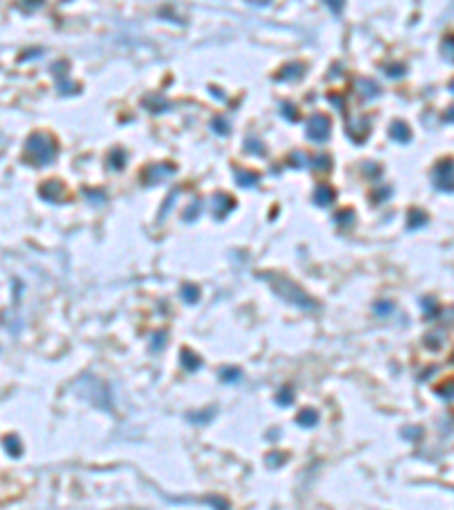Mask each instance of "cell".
Wrapping results in <instances>:
<instances>
[{
    "label": "cell",
    "instance_id": "obj_37",
    "mask_svg": "<svg viewBox=\"0 0 454 510\" xmlns=\"http://www.w3.org/2000/svg\"><path fill=\"white\" fill-rule=\"evenodd\" d=\"M330 102H332V104H336V107H340V109H343V98H340V95H334V93H330Z\"/></svg>",
    "mask_w": 454,
    "mask_h": 510
},
{
    "label": "cell",
    "instance_id": "obj_25",
    "mask_svg": "<svg viewBox=\"0 0 454 510\" xmlns=\"http://www.w3.org/2000/svg\"><path fill=\"white\" fill-rule=\"evenodd\" d=\"M200 206H202V202H198V200H196V202H193V204L186 209V211H184L182 218H184L186 222H193V220L198 218V213H200Z\"/></svg>",
    "mask_w": 454,
    "mask_h": 510
},
{
    "label": "cell",
    "instance_id": "obj_9",
    "mask_svg": "<svg viewBox=\"0 0 454 510\" xmlns=\"http://www.w3.org/2000/svg\"><path fill=\"white\" fill-rule=\"evenodd\" d=\"M388 136L398 143H409L411 141V127L404 120H393L388 125Z\"/></svg>",
    "mask_w": 454,
    "mask_h": 510
},
{
    "label": "cell",
    "instance_id": "obj_14",
    "mask_svg": "<svg viewBox=\"0 0 454 510\" xmlns=\"http://www.w3.org/2000/svg\"><path fill=\"white\" fill-rule=\"evenodd\" d=\"M354 129H350V138L354 143H364L366 141V136H368V132H370V120L368 118H361L359 120V125H352Z\"/></svg>",
    "mask_w": 454,
    "mask_h": 510
},
{
    "label": "cell",
    "instance_id": "obj_2",
    "mask_svg": "<svg viewBox=\"0 0 454 510\" xmlns=\"http://www.w3.org/2000/svg\"><path fill=\"white\" fill-rule=\"evenodd\" d=\"M268 279H270V284L275 286V290L280 293V297L288 299V302H293V304H298V306H304V309H314V299L306 297L293 281L284 279V277H268Z\"/></svg>",
    "mask_w": 454,
    "mask_h": 510
},
{
    "label": "cell",
    "instance_id": "obj_1",
    "mask_svg": "<svg viewBox=\"0 0 454 510\" xmlns=\"http://www.w3.org/2000/svg\"><path fill=\"white\" fill-rule=\"evenodd\" d=\"M54 157H57V145L48 134L34 132L25 141V161H30L32 166H48L54 161Z\"/></svg>",
    "mask_w": 454,
    "mask_h": 510
},
{
    "label": "cell",
    "instance_id": "obj_15",
    "mask_svg": "<svg viewBox=\"0 0 454 510\" xmlns=\"http://www.w3.org/2000/svg\"><path fill=\"white\" fill-rule=\"evenodd\" d=\"M427 225V213L422 211V209H409V213H406V227L409 229H418V227Z\"/></svg>",
    "mask_w": 454,
    "mask_h": 510
},
{
    "label": "cell",
    "instance_id": "obj_10",
    "mask_svg": "<svg viewBox=\"0 0 454 510\" xmlns=\"http://www.w3.org/2000/svg\"><path fill=\"white\" fill-rule=\"evenodd\" d=\"M234 179L238 186L252 188L259 184V172L257 170H243V168H234Z\"/></svg>",
    "mask_w": 454,
    "mask_h": 510
},
{
    "label": "cell",
    "instance_id": "obj_21",
    "mask_svg": "<svg viewBox=\"0 0 454 510\" xmlns=\"http://www.w3.org/2000/svg\"><path fill=\"white\" fill-rule=\"evenodd\" d=\"M280 111H282V116L286 118L288 123H296V120H300V113H298L296 104H291V102H282Z\"/></svg>",
    "mask_w": 454,
    "mask_h": 510
},
{
    "label": "cell",
    "instance_id": "obj_30",
    "mask_svg": "<svg viewBox=\"0 0 454 510\" xmlns=\"http://www.w3.org/2000/svg\"><path fill=\"white\" fill-rule=\"evenodd\" d=\"M314 163H316V168H320V170H330V168H332V159L327 157V154L316 157V159H314Z\"/></svg>",
    "mask_w": 454,
    "mask_h": 510
},
{
    "label": "cell",
    "instance_id": "obj_13",
    "mask_svg": "<svg viewBox=\"0 0 454 510\" xmlns=\"http://www.w3.org/2000/svg\"><path fill=\"white\" fill-rule=\"evenodd\" d=\"M125 161H128V152H125L123 147H114L112 152L107 154V166L112 168V170H123Z\"/></svg>",
    "mask_w": 454,
    "mask_h": 510
},
{
    "label": "cell",
    "instance_id": "obj_28",
    "mask_svg": "<svg viewBox=\"0 0 454 510\" xmlns=\"http://www.w3.org/2000/svg\"><path fill=\"white\" fill-rule=\"evenodd\" d=\"M436 393H438L440 397H445V399H452L454 397V381H448L445 386H438L436 388Z\"/></svg>",
    "mask_w": 454,
    "mask_h": 510
},
{
    "label": "cell",
    "instance_id": "obj_39",
    "mask_svg": "<svg viewBox=\"0 0 454 510\" xmlns=\"http://www.w3.org/2000/svg\"><path fill=\"white\" fill-rule=\"evenodd\" d=\"M32 54H41V50L36 48V50H30V52H23V57H20V59H34Z\"/></svg>",
    "mask_w": 454,
    "mask_h": 510
},
{
    "label": "cell",
    "instance_id": "obj_32",
    "mask_svg": "<svg viewBox=\"0 0 454 510\" xmlns=\"http://www.w3.org/2000/svg\"><path fill=\"white\" fill-rule=\"evenodd\" d=\"M364 172H366L368 177H380L382 168L377 166V163H364Z\"/></svg>",
    "mask_w": 454,
    "mask_h": 510
},
{
    "label": "cell",
    "instance_id": "obj_33",
    "mask_svg": "<svg viewBox=\"0 0 454 510\" xmlns=\"http://www.w3.org/2000/svg\"><path fill=\"white\" fill-rule=\"evenodd\" d=\"M84 195L91 197V202H94V204H102V202H104V195L100 191H89V188H86V191H84Z\"/></svg>",
    "mask_w": 454,
    "mask_h": 510
},
{
    "label": "cell",
    "instance_id": "obj_16",
    "mask_svg": "<svg viewBox=\"0 0 454 510\" xmlns=\"http://www.w3.org/2000/svg\"><path fill=\"white\" fill-rule=\"evenodd\" d=\"M298 424L300 427H316L318 424V413L314 411V408H304V411H300L298 413Z\"/></svg>",
    "mask_w": 454,
    "mask_h": 510
},
{
    "label": "cell",
    "instance_id": "obj_18",
    "mask_svg": "<svg viewBox=\"0 0 454 510\" xmlns=\"http://www.w3.org/2000/svg\"><path fill=\"white\" fill-rule=\"evenodd\" d=\"M334 220L338 227H348L356 220V213H354V209H340V211H336Z\"/></svg>",
    "mask_w": 454,
    "mask_h": 510
},
{
    "label": "cell",
    "instance_id": "obj_8",
    "mask_svg": "<svg viewBox=\"0 0 454 510\" xmlns=\"http://www.w3.org/2000/svg\"><path fill=\"white\" fill-rule=\"evenodd\" d=\"M302 75H304V64H300V61H291V64L282 66V68L277 70L275 77L284 79V82H296V79H300Z\"/></svg>",
    "mask_w": 454,
    "mask_h": 510
},
{
    "label": "cell",
    "instance_id": "obj_23",
    "mask_svg": "<svg viewBox=\"0 0 454 510\" xmlns=\"http://www.w3.org/2000/svg\"><path fill=\"white\" fill-rule=\"evenodd\" d=\"M5 449L10 452V456H20V452H23V447H20L18 438L16 436H7L5 438Z\"/></svg>",
    "mask_w": 454,
    "mask_h": 510
},
{
    "label": "cell",
    "instance_id": "obj_4",
    "mask_svg": "<svg viewBox=\"0 0 454 510\" xmlns=\"http://www.w3.org/2000/svg\"><path fill=\"white\" fill-rule=\"evenodd\" d=\"M432 179H434L436 188H440V191H454V161L452 159H443V161L436 163L434 172H432Z\"/></svg>",
    "mask_w": 454,
    "mask_h": 510
},
{
    "label": "cell",
    "instance_id": "obj_17",
    "mask_svg": "<svg viewBox=\"0 0 454 510\" xmlns=\"http://www.w3.org/2000/svg\"><path fill=\"white\" fill-rule=\"evenodd\" d=\"M180 361H182V365H184L186 370H198V368H200V358H198L188 347L182 349V354H180Z\"/></svg>",
    "mask_w": 454,
    "mask_h": 510
},
{
    "label": "cell",
    "instance_id": "obj_7",
    "mask_svg": "<svg viewBox=\"0 0 454 510\" xmlns=\"http://www.w3.org/2000/svg\"><path fill=\"white\" fill-rule=\"evenodd\" d=\"M39 195L44 197L46 202H52V204H60L64 200V184L57 182V179H50V182H44L39 186Z\"/></svg>",
    "mask_w": 454,
    "mask_h": 510
},
{
    "label": "cell",
    "instance_id": "obj_26",
    "mask_svg": "<svg viewBox=\"0 0 454 510\" xmlns=\"http://www.w3.org/2000/svg\"><path fill=\"white\" fill-rule=\"evenodd\" d=\"M388 195H390V186H382V188H375V191H372L370 200L375 202V204H382V202H384Z\"/></svg>",
    "mask_w": 454,
    "mask_h": 510
},
{
    "label": "cell",
    "instance_id": "obj_22",
    "mask_svg": "<svg viewBox=\"0 0 454 510\" xmlns=\"http://www.w3.org/2000/svg\"><path fill=\"white\" fill-rule=\"evenodd\" d=\"M212 129H214L216 134H220V136L230 134V123H227V118H222V116H214V118H212Z\"/></svg>",
    "mask_w": 454,
    "mask_h": 510
},
{
    "label": "cell",
    "instance_id": "obj_41",
    "mask_svg": "<svg viewBox=\"0 0 454 510\" xmlns=\"http://www.w3.org/2000/svg\"><path fill=\"white\" fill-rule=\"evenodd\" d=\"M450 88H452V91H454V82H452V84H450Z\"/></svg>",
    "mask_w": 454,
    "mask_h": 510
},
{
    "label": "cell",
    "instance_id": "obj_38",
    "mask_svg": "<svg viewBox=\"0 0 454 510\" xmlns=\"http://www.w3.org/2000/svg\"><path fill=\"white\" fill-rule=\"evenodd\" d=\"M443 120H445V123H454V107H452V109H448V111H445Z\"/></svg>",
    "mask_w": 454,
    "mask_h": 510
},
{
    "label": "cell",
    "instance_id": "obj_40",
    "mask_svg": "<svg viewBox=\"0 0 454 510\" xmlns=\"http://www.w3.org/2000/svg\"><path fill=\"white\" fill-rule=\"evenodd\" d=\"M330 7H332L334 11H340V9H343V5H340V2H330Z\"/></svg>",
    "mask_w": 454,
    "mask_h": 510
},
{
    "label": "cell",
    "instance_id": "obj_12",
    "mask_svg": "<svg viewBox=\"0 0 454 510\" xmlns=\"http://www.w3.org/2000/svg\"><path fill=\"white\" fill-rule=\"evenodd\" d=\"M354 86H356V91H359L361 98H366V100L380 95V86H377V82H372V79H368V77H359L354 82Z\"/></svg>",
    "mask_w": 454,
    "mask_h": 510
},
{
    "label": "cell",
    "instance_id": "obj_20",
    "mask_svg": "<svg viewBox=\"0 0 454 510\" xmlns=\"http://www.w3.org/2000/svg\"><path fill=\"white\" fill-rule=\"evenodd\" d=\"M144 104H146V107H150L152 111H157V113L159 111H166V107H168V102L162 98V95H154V98H152V95H148V98L144 100Z\"/></svg>",
    "mask_w": 454,
    "mask_h": 510
},
{
    "label": "cell",
    "instance_id": "obj_11",
    "mask_svg": "<svg viewBox=\"0 0 454 510\" xmlns=\"http://www.w3.org/2000/svg\"><path fill=\"white\" fill-rule=\"evenodd\" d=\"M336 200V191L330 186V184H318L316 191H314V202L320 206H330L332 202Z\"/></svg>",
    "mask_w": 454,
    "mask_h": 510
},
{
    "label": "cell",
    "instance_id": "obj_6",
    "mask_svg": "<svg viewBox=\"0 0 454 510\" xmlns=\"http://www.w3.org/2000/svg\"><path fill=\"white\" fill-rule=\"evenodd\" d=\"M234 206H236V202H234V197L230 195V193H214L212 200H209V209H212V216L216 218V220H222V218L227 216V213L232 211Z\"/></svg>",
    "mask_w": 454,
    "mask_h": 510
},
{
    "label": "cell",
    "instance_id": "obj_42",
    "mask_svg": "<svg viewBox=\"0 0 454 510\" xmlns=\"http://www.w3.org/2000/svg\"><path fill=\"white\" fill-rule=\"evenodd\" d=\"M452 361H454V356H452Z\"/></svg>",
    "mask_w": 454,
    "mask_h": 510
},
{
    "label": "cell",
    "instance_id": "obj_3",
    "mask_svg": "<svg viewBox=\"0 0 454 510\" xmlns=\"http://www.w3.org/2000/svg\"><path fill=\"white\" fill-rule=\"evenodd\" d=\"M332 134V120L327 113H314L306 120V136L314 143H325Z\"/></svg>",
    "mask_w": 454,
    "mask_h": 510
},
{
    "label": "cell",
    "instance_id": "obj_35",
    "mask_svg": "<svg viewBox=\"0 0 454 510\" xmlns=\"http://www.w3.org/2000/svg\"><path fill=\"white\" fill-rule=\"evenodd\" d=\"M60 88H62V91H66V93H68V91L73 93V91H78V84H70L68 79L64 77V79H60Z\"/></svg>",
    "mask_w": 454,
    "mask_h": 510
},
{
    "label": "cell",
    "instance_id": "obj_31",
    "mask_svg": "<svg viewBox=\"0 0 454 510\" xmlns=\"http://www.w3.org/2000/svg\"><path fill=\"white\" fill-rule=\"evenodd\" d=\"M282 463H284V456H282V454H268L266 456L268 467H277V465H282Z\"/></svg>",
    "mask_w": 454,
    "mask_h": 510
},
{
    "label": "cell",
    "instance_id": "obj_34",
    "mask_svg": "<svg viewBox=\"0 0 454 510\" xmlns=\"http://www.w3.org/2000/svg\"><path fill=\"white\" fill-rule=\"evenodd\" d=\"M220 377L225 379V381H236V379L241 377V372H238V370H222Z\"/></svg>",
    "mask_w": 454,
    "mask_h": 510
},
{
    "label": "cell",
    "instance_id": "obj_19",
    "mask_svg": "<svg viewBox=\"0 0 454 510\" xmlns=\"http://www.w3.org/2000/svg\"><path fill=\"white\" fill-rule=\"evenodd\" d=\"M182 299L186 302V304H196L198 299H200V290H198V286L184 284L182 286Z\"/></svg>",
    "mask_w": 454,
    "mask_h": 510
},
{
    "label": "cell",
    "instance_id": "obj_29",
    "mask_svg": "<svg viewBox=\"0 0 454 510\" xmlns=\"http://www.w3.org/2000/svg\"><path fill=\"white\" fill-rule=\"evenodd\" d=\"M288 163H293V168H302V166H306V157L302 152H293L291 157H288Z\"/></svg>",
    "mask_w": 454,
    "mask_h": 510
},
{
    "label": "cell",
    "instance_id": "obj_24",
    "mask_svg": "<svg viewBox=\"0 0 454 510\" xmlns=\"http://www.w3.org/2000/svg\"><path fill=\"white\" fill-rule=\"evenodd\" d=\"M246 147L250 150L252 154H264V152H266V147H264V143L259 141L257 136H248V138H246Z\"/></svg>",
    "mask_w": 454,
    "mask_h": 510
},
{
    "label": "cell",
    "instance_id": "obj_27",
    "mask_svg": "<svg viewBox=\"0 0 454 510\" xmlns=\"http://www.w3.org/2000/svg\"><path fill=\"white\" fill-rule=\"evenodd\" d=\"M384 70L388 73V77H402L406 68H404V64H386Z\"/></svg>",
    "mask_w": 454,
    "mask_h": 510
},
{
    "label": "cell",
    "instance_id": "obj_5",
    "mask_svg": "<svg viewBox=\"0 0 454 510\" xmlns=\"http://www.w3.org/2000/svg\"><path fill=\"white\" fill-rule=\"evenodd\" d=\"M170 175H175L173 163H150V166H146L144 172H141V182L150 186V184H157Z\"/></svg>",
    "mask_w": 454,
    "mask_h": 510
},
{
    "label": "cell",
    "instance_id": "obj_36",
    "mask_svg": "<svg viewBox=\"0 0 454 510\" xmlns=\"http://www.w3.org/2000/svg\"><path fill=\"white\" fill-rule=\"evenodd\" d=\"M280 404H291V388H284V393H280Z\"/></svg>",
    "mask_w": 454,
    "mask_h": 510
}]
</instances>
